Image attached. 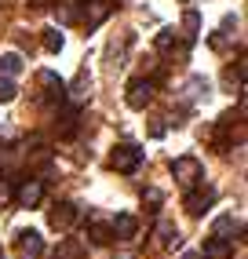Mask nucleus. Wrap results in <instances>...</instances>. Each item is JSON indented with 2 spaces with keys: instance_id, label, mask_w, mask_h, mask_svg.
I'll list each match as a JSON object with an SVG mask.
<instances>
[{
  "instance_id": "nucleus-25",
  "label": "nucleus",
  "mask_w": 248,
  "mask_h": 259,
  "mask_svg": "<svg viewBox=\"0 0 248 259\" xmlns=\"http://www.w3.org/2000/svg\"><path fill=\"white\" fill-rule=\"evenodd\" d=\"M0 259H4V252H0Z\"/></svg>"
},
{
  "instance_id": "nucleus-6",
  "label": "nucleus",
  "mask_w": 248,
  "mask_h": 259,
  "mask_svg": "<svg viewBox=\"0 0 248 259\" xmlns=\"http://www.w3.org/2000/svg\"><path fill=\"white\" fill-rule=\"evenodd\" d=\"M73 223H77V204H69V201L55 204V212H51V227H55V230H69Z\"/></svg>"
},
{
  "instance_id": "nucleus-10",
  "label": "nucleus",
  "mask_w": 248,
  "mask_h": 259,
  "mask_svg": "<svg viewBox=\"0 0 248 259\" xmlns=\"http://www.w3.org/2000/svg\"><path fill=\"white\" fill-rule=\"evenodd\" d=\"M201 255H204V259H230V241H223V237H208Z\"/></svg>"
},
{
  "instance_id": "nucleus-5",
  "label": "nucleus",
  "mask_w": 248,
  "mask_h": 259,
  "mask_svg": "<svg viewBox=\"0 0 248 259\" xmlns=\"http://www.w3.org/2000/svg\"><path fill=\"white\" fill-rule=\"evenodd\" d=\"M212 201H216V190L204 186V190H193V194H186V212L190 215H201L212 208Z\"/></svg>"
},
{
  "instance_id": "nucleus-22",
  "label": "nucleus",
  "mask_w": 248,
  "mask_h": 259,
  "mask_svg": "<svg viewBox=\"0 0 248 259\" xmlns=\"http://www.w3.org/2000/svg\"><path fill=\"white\" fill-rule=\"evenodd\" d=\"M172 44H175V33H172V29H164L161 37H157V48H161V51H168Z\"/></svg>"
},
{
  "instance_id": "nucleus-2",
  "label": "nucleus",
  "mask_w": 248,
  "mask_h": 259,
  "mask_svg": "<svg viewBox=\"0 0 248 259\" xmlns=\"http://www.w3.org/2000/svg\"><path fill=\"white\" fill-rule=\"evenodd\" d=\"M110 164H113L117 171H135L139 164H143V150L132 146V143H120V146H113V153H110Z\"/></svg>"
},
{
  "instance_id": "nucleus-15",
  "label": "nucleus",
  "mask_w": 248,
  "mask_h": 259,
  "mask_svg": "<svg viewBox=\"0 0 248 259\" xmlns=\"http://www.w3.org/2000/svg\"><path fill=\"white\" fill-rule=\"evenodd\" d=\"M88 234H92L95 245H110V241H113V230L106 227V223H92V230H88Z\"/></svg>"
},
{
  "instance_id": "nucleus-14",
  "label": "nucleus",
  "mask_w": 248,
  "mask_h": 259,
  "mask_svg": "<svg viewBox=\"0 0 248 259\" xmlns=\"http://www.w3.org/2000/svg\"><path fill=\"white\" fill-rule=\"evenodd\" d=\"M226 234H241V223H237L234 215H219V219H216V237L226 241Z\"/></svg>"
},
{
  "instance_id": "nucleus-7",
  "label": "nucleus",
  "mask_w": 248,
  "mask_h": 259,
  "mask_svg": "<svg viewBox=\"0 0 248 259\" xmlns=\"http://www.w3.org/2000/svg\"><path fill=\"white\" fill-rule=\"evenodd\" d=\"M113 237H120V241H128V237H135V230H139V219L135 215H128V212H120L117 219H113Z\"/></svg>"
},
{
  "instance_id": "nucleus-9",
  "label": "nucleus",
  "mask_w": 248,
  "mask_h": 259,
  "mask_svg": "<svg viewBox=\"0 0 248 259\" xmlns=\"http://www.w3.org/2000/svg\"><path fill=\"white\" fill-rule=\"evenodd\" d=\"M19 248H22L26 255H40V252H44V241H40L37 230H22V234H19Z\"/></svg>"
},
{
  "instance_id": "nucleus-12",
  "label": "nucleus",
  "mask_w": 248,
  "mask_h": 259,
  "mask_svg": "<svg viewBox=\"0 0 248 259\" xmlns=\"http://www.w3.org/2000/svg\"><path fill=\"white\" fill-rule=\"evenodd\" d=\"M106 15H110V4L106 0H92V8H88V15H84V22H88V29H95Z\"/></svg>"
},
{
  "instance_id": "nucleus-19",
  "label": "nucleus",
  "mask_w": 248,
  "mask_h": 259,
  "mask_svg": "<svg viewBox=\"0 0 248 259\" xmlns=\"http://www.w3.org/2000/svg\"><path fill=\"white\" fill-rule=\"evenodd\" d=\"M44 48L48 51H62V33L59 29H44Z\"/></svg>"
},
{
  "instance_id": "nucleus-16",
  "label": "nucleus",
  "mask_w": 248,
  "mask_h": 259,
  "mask_svg": "<svg viewBox=\"0 0 248 259\" xmlns=\"http://www.w3.org/2000/svg\"><path fill=\"white\" fill-rule=\"evenodd\" d=\"M201 95H208V80L204 77H190L186 80V99H201Z\"/></svg>"
},
{
  "instance_id": "nucleus-18",
  "label": "nucleus",
  "mask_w": 248,
  "mask_h": 259,
  "mask_svg": "<svg viewBox=\"0 0 248 259\" xmlns=\"http://www.w3.org/2000/svg\"><path fill=\"white\" fill-rule=\"evenodd\" d=\"M15 95H19V88H15L11 77H0V102H11Z\"/></svg>"
},
{
  "instance_id": "nucleus-8",
  "label": "nucleus",
  "mask_w": 248,
  "mask_h": 259,
  "mask_svg": "<svg viewBox=\"0 0 248 259\" xmlns=\"http://www.w3.org/2000/svg\"><path fill=\"white\" fill-rule=\"evenodd\" d=\"M37 80H40V88H48V95H51V99H66V80H62V77H55L51 70H40V73H37Z\"/></svg>"
},
{
  "instance_id": "nucleus-24",
  "label": "nucleus",
  "mask_w": 248,
  "mask_h": 259,
  "mask_svg": "<svg viewBox=\"0 0 248 259\" xmlns=\"http://www.w3.org/2000/svg\"><path fill=\"white\" fill-rule=\"evenodd\" d=\"M183 259H201V255H197V252H186V255H183Z\"/></svg>"
},
{
  "instance_id": "nucleus-20",
  "label": "nucleus",
  "mask_w": 248,
  "mask_h": 259,
  "mask_svg": "<svg viewBox=\"0 0 248 259\" xmlns=\"http://www.w3.org/2000/svg\"><path fill=\"white\" fill-rule=\"evenodd\" d=\"M73 99H77V102H84V99H88V70H80V73H77V84H73Z\"/></svg>"
},
{
  "instance_id": "nucleus-21",
  "label": "nucleus",
  "mask_w": 248,
  "mask_h": 259,
  "mask_svg": "<svg viewBox=\"0 0 248 259\" xmlns=\"http://www.w3.org/2000/svg\"><path fill=\"white\" fill-rule=\"evenodd\" d=\"M8 201H15V186L8 179H0V204H8Z\"/></svg>"
},
{
  "instance_id": "nucleus-11",
  "label": "nucleus",
  "mask_w": 248,
  "mask_h": 259,
  "mask_svg": "<svg viewBox=\"0 0 248 259\" xmlns=\"http://www.w3.org/2000/svg\"><path fill=\"white\" fill-rule=\"evenodd\" d=\"M0 73H4V77L22 73V55H19V51H4V55H0Z\"/></svg>"
},
{
  "instance_id": "nucleus-4",
  "label": "nucleus",
  "mask_w": 248,
  "mask_h": 259,
  "mask_svg": "<svg viewBox=\"0 0 248 259\" xmlns=\"http://www.w3.org/2000/svg\"><path fill=\"white\" fill-rule=\"evenodd\" d=\"M150 99H153V80H132V84H128V95H124V102H128L132 110H146Z\"/></svg>"
},
{
  "instance_id": "nucleus-17",
  "label": "nucleus",
  "mask_w": 248,
  "mask_h": 259,
  "mask_svg": "<svg viewBox=\"0 0 248 259\" xmlns=\"http://www.w3.org/2000/svg\"><path fill=\"white\" fill-rule=\"evenodd\" d=\"M183 29H186V37H190V40L197 37V29H201V19H197V11H186V19H183Z\"/></svg>"
},
{
  "instance_id": "nucleus-3",
  "label": "nucleus",
  "mask_w": 248,
  "mask_h": 259,
  "mask_svg": "<svg viewBox=\"0 0 248 259\" xmlns=\"http://www.w3.org/2000/svg\"><path fill=\"white\" fill-rule=\"evenodd\" d=\"M44 197V183L40 179H26L19 190H15V201H19V208H37Z\"/></svg>"
},
{
  "instance_id": "nucleus-13",
  "label": "nucleus",
  "mask_w": 248,
  "mask_h": 259,
  "mask_svg": "<svg viewBox=\"0 0 248 259\" xmlns=\"http://www.w3.org/2000/svg\"><path fill=\"white\" fill-rule=\"evenodd\" d=\"M157 237H161V245L164 248H175V245H183V237H179V230H175V223H161V227H157Z\"/></svg>"
},
{
  "instance_id": "nucleus-23",
  "label": "nucleus",
  "mask_w": 248,
  "mask_h": 259,
  "mask_svg": "<svg viewBox=\"0 0 248 259\" xmlns=\"http://www.w3.org/2000/svg\"><path fill=\"white\" fill-rule=\"evenodd\" d=\"M143 201H146V204H161V190H146Z\"/></svg>"
},
{
  "instance_id": "nucleus-1",
  "label": "nucleus",
  "mask_w": 248,
  "mask_h": 259,
  "mask_svg": "<svg viewBox=\"0 0 248 259\" xmlns=\"http://www.w3.org/2000/svg\"><path fill=\"white\" fill-rule=\"evenodd\" d=\"M172 176L179 179L183 186H197V183L204 179V168H201L197 157H175V161H172Z\"/></svg>"
}]
</instances>
